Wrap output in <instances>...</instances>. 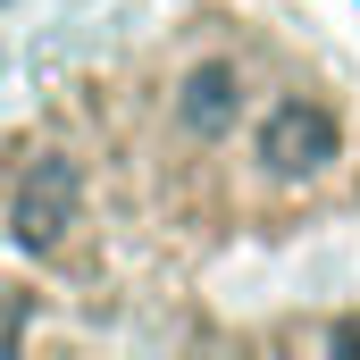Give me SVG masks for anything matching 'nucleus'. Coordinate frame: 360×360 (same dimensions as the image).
I'll use <instances>...</instances> for the list:
<instances>
[{
    "label": "nucleus",
    "mask_w": 360,
    "mask_h": 360,
    "mask_svg": "<svg viewBox=\"0 0 360 360\" xmlns=\"http://www.w3.org/2000/svg\"><path fill=\"white\" fill-rule=\"evenodd\" d=\"M17 226L84 335L235 344L226 302L360 235V42L269 0H193L92 76Z\"/></svg>",
    "instance_id": "1"
}]
</instances>
